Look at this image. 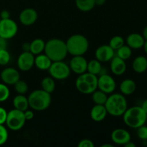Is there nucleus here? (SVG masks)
I'll list each match as a JSON object with an SVG mask.
<instances>
[{
	"label": "nucleus",
	"instance_id": "f257e3e1",
	"mask_svg": "<svg viewBox=\"0 0 147 147\" xmlns=\"http://www.w3.org/2000/svg\"><path fill=\"white\" fill-rule=\"evenodd\" d=\"M44 52L53 62L64 60L68 54L65 42L59 38L50 39L45 42Z\"/></svg>",
	"mask_w": 147,
	"mask_h": 147
},
{
	"label": "nucleus",
	"instance_id": "f03ea898",
	"mask_svg": "<svg viewBox=\"0 0 147 147\" xmlns=\"http://www.w3.org/2000/svg\"><path fill=\"white\" fill-rule=\"evenodd\" d=\"M104 106L108 114L116 117L123 116L128 109L127 100L121 93H111L108 96Z\"/></svg>",
	"mask_w": 147,
	"mask_h": 147
},
{
	"label": "nucleus",
	"instance_id": "7ed1b4c3",
	"mask_svg": "<svg viewBox=\"0 0 147 147\" xmlns=\"http://www.w3.org/2000/svg\"><path fill=\"white\" fill-rule=\"evenodd\" d=\"M123 122L131 129H137L146 122V113L141 106H133L126 109L123 114Z\"/></svg>",
	"mask_w": 147,
	"mask_h": 147
},
{
	"label": "nucleus",
	"instance_id": "20e7f679",
	"mask_svg": "<svg viewBox=\"0 0 147 147\" xmlns=\"http://www.w3.org/2000/svg\"><path fill=\"white\" fill-rule=\"evenodd\" d=\"M27 98L29 106L37 111H42L48 109L52 101L50 93L45 91L42 89L32 91L29 95Z\"/></svg>",
	"mask_w": 147,
	"mask_h": 147
},
{
	"label": "nucleus",
	"instance_id": "39448f33",
	"mask_svg": "<svg viewBox=\"0 0 147 147\" xmlns=\"http://www.w3.org/2000/svg\"><path fill=\"white\" fill-rule=\"evenodd\" d=\"M65 43L67 53L72 56L83 55L89 48L88 40L83 34H73L67 39Z\"/></svg>",
	"mask_w": 147,
	"mask_h": 147
},
{
	"label": "nucleus",
	"instance_id": "423d86ee",
	"mask_svg": "<svg viewBox=\"0 0 147 147\" xmlns=\"http://www.w3.org/2000/svg\"><path fill=\"white\" fill-rule=\"evenodd\" d=\"M76 87L83 94H91L98 89V76L88 72L78 75L76 80Z\"/></svg>",
	"mask_w": 147,
	"mask_h": 147
},
{
	"label": "nucleus",
	"instance_id": "0eeeda50",
	"mask_svg": "<svg viewBox=\"0 0 147 147\" xmlns=\"http://www.w3.org/2000/svg\"><path fill=\"white\" fill-rule=\"evenodd\" d=\"M27 121L24 115V111L14 109L7 112L5 124L7 128L13 131H17L22 129Z\"/></svg>",
	"mask_w": 147,
	"mask_h": 147
},
{
	"label": "nucleus",
	"instance_id": "6e6552de",
	"mask_svg": "<svg viewBox=\"0 0 147 147\" xmlns=\"http://www.w3.org/2000/svg\"><path fill=\"white\" fill-rule=\"evenodd\" d=\"M48 71L50 76L55 80H63L70 76L71 70L68 65L63 62V60H61L53 62Z\"/></svg>",
	"mask_w": 147,
	"mask_h": 147
},
{
	"label": "nucleus",
	"instance_id": "1a4fd4ad",
	"mask_svg": "<svg viewBox=\"0 0 147 147\" xmlns=\"http://www.w3.org/2000/svg\"><path fill=\"white\" fill-rule=\"evenodd\" d=\"M18 27L15 22L11 19L0 20V37L8 40L17 34Z\"/></svg>",
	"mask_w": 147,
	"mask_h": 147
},
{
	"label": "nucleus",
	"instance_id": "9d476101",
	"mask_svg": "<svg viewBox=\"0 0 147 147\" xmlns=\"http://www.w3.org/2000/svg\"><path fill=\"white\" fill-rule=\"evenodd\" d=\"M116 87V81L110 75L105 73L98 77V89L104 92L106 94L113 93Z\"/></svg>",
	"mask_w": 147,
	"mask_h": 147
},
{
	"label": "nucleus",
	"instance_id": "9b49d317",
	"mask_svg": "<svg viewBox=\"0 0 147 147\" xmlns=\"http://www.w3.org/2000/svg\"><path fill=\"white\" fill-rule=\"evenodd\" d=\"M17 64L21 71H29L34 65V55L30 52H23L19 55Z\"/></svg>",
	"mask_w": 147,
	"mask_h": 147
},
{
	"label": "nucleus",
	"instance_id": "f8f14e48",
	"mask_svg": "<svg viewBox=\"0 0 147 147\" xmlns=\"http://www.w3.org/2000/svg\"><path fill=\"white\" fill-rule=\"evenodd\" d=\"M0 78L4 84L7 86H14L20 79V74L14 67H6L1 70Z\"/></svg>",
	"mask_w": 147,
	"mask_h": 147
},
{
	"label": "nucleus",
	"instance_id": "ddd939ff",
	"mask_svg": "<svg viewBox=\"0 0 147 147\" xmlns=\"http://www.w3.org/2000/svg\"><path fill=\"white\" fill-rule=\"evenodd\" d=\"M88 61L83 55L73 56L70 61V70L77 75L83 74L87 71Z\"/></svg>",
	"mask_w": 147,
	"mask_h": 147
},
{
	"label": "nucleus",
	"instance_id": "4468645a",
	"mask_svg": "<svg viewBox=\"0 0 147 147\" xmlns=\"http://www.w3.org/2000/svg\"><path fill=\"white\" fill-rule=\"evenodd\" d=\"M95 56L96 60L100 63H107L115 56V50L108 45H103L96 49Z\"/></svg>",
	"mask_w": 147,
	"mask_h": 147
},
{
	"label": "nucleus",
	"instance_id": "2eb2a0df",
	"mask_svg": "<svg viewBox=\"0 0 147 147\" xmlns=\"http://www.w3.org/2000/svg\"><path fill=\"white\" fill-rule=\"evenodd\" d=\"M38 17L37 11L33 8L24 9L19 15L20 23L24 26H30L36 22Z\"/></svg>",
	"mask_w": 147,
	"mask_h": 147
},
{
	"label": "nucleus",
	"instance_id": "dca6fc26",
	"mask_svg": "<svg viewBox=\"0 0 147 147\" xmlns=\"http://www.w3.org/2000/svg\"><path fill=\"white\" fill-rule=\"evenodd\" d=\"M111 138L114 144L123 146L127 142H130L131 139L130 133L124 129H116L113 130L111 135Z\"/></svg>",
	"mask_w": 147,
	"mask_h": 147
},
{
	"label": "nucleus",
	"instance_id": "f3484780",
	"mask_svg": "<svg viewBox=\"0 0 147 147\" xmlns=\"http://www.w3.org/2000/svg\"><path fill=\"white\" fill-rule=\"evenodd\" d=\"M111 71L115 76H121L124 74L126 70V64L125 60L115 55L111 60L110 63Z\"/></svg>",
	"mask_w": 147,
	"mask_h": 147
},
{
	"label": "nucleus",
	"instance_id": "a211bd4d",
	"mask_svg": "<svg viewBox=\"0 0 147 147\" xmlns=\"http://www.w3.org/2000/svg\"><path fill=\"white\" fill-rule=\"evenodd\" d=\"M145 40L142 34L139 33H131L126 37V42L131 49L137 50L142 48L144 44Z\"/></svg>",
	"mask_w": 147,
	"mask_h": 147
},
{
	"label": "nucleus",
	"instance_id": "6ab92c4d",
	"mask_svg": "<svg viewBox=\"0 0 147 147\" xmlns=\"http://www.w3.org/2000/svg\"><path fill=\"white\" fill-rule=\"evenodd\" d=\"M108 113L104 105L95 104L90 110V118L96 122H100L104 120Z\"/></svg>",
	"mask_w": 147,
	"mask_h": 147
},
{
	"label": "nucleus",
	"instance_id": "aec40b11",
	"mask_svg": "<svg viewBox=\"0 0 147 147\" xmlns=\"http://www.w3.org/2000/svg\"><path fill=\"white\" fill-rule=\"evenodd\" d=\"M52 61L45 54H39L34 57V65L40 70H48Z\"/></svg>",
	"mask_w": 147,
	"mask_h": 147
},
{
	"label": "nucleus",
	"instance_id": "412c9836",
	"mask_svg": "<svg viewBox=\"0 0 147 147\" xmlns=\"http://www.w3.org/2000/svg\"><path fill=\"white\" fill-rule=\"evenodd\" d=\"M119 89L123 96H129L133 94L136 89V84L131 79H125L121 83Z\"/></svg>",
	"mask_w": 147,
	"mask_h": 147
},
{
	"label": "nucleus",
	"instance_id": "4be33fe9",
	"mask_svg": "<svg viewBox=\"0 0 147 147\" xmlns=\"http://www.w3.org/2000/svg\"><path fill=\"white\" fill-rule=\"evenodd\" d=\"M132 68L136 73H144L147 70V58L145 56H138L132 63Z\"/></svg>",
	"mask_w": 147,
	"mask_h": 147
},
{
	"label": "nucleus",
	"instance_id": "5701e85b",
	"mask_svg": "<svg viewBox=\"0 0 147 147\" xmlns=\"http://www.w3.org/2000/svg\"><path fill=\"white\" fill-rule=\"evenodd\" d=\"M12 103L14 109L22 111H24L30 107L29 106L28 98L24 95H17L13 99Z\"/></svg>",
	"mask_w": 147,
	"mask_h": 147
},
{
	"label": "nucleus",
	"instance_id": "b1692460",
	"mask_svg": "<svg viewBox=\"0 0 147 147\" xmlns=\"http://www.w3.org/2000/svg\"><path fill=\"white\" fill-rule=\"evenodd\" d=\"M45 42L40 38H36L30 42V52L34 55L41 54L45 50Z\"/></svg>",
	"mask_w": 147,
	"mask_h": 147
},
{
	"label": "nucleus",
	"instance_id": "393cba45",
	"mask_svg": "<svg viewBox=\"0 0 147 147\" xmlns=\"http://www.w3.org/2000/svg\"><path fill=\"white\" fill-rule=\"evenodd\" d=\"M76 5L80 11L87 12L93 9L95 4V0H76Z\"/></svg>",
	"mask_w": 147,
	"mask_h": 147
},
{
	"label": "nucleus",
	"instance_id": "a878e982",
	"mask_svg": "<svg viewBox=\"0 0 147 147\" xmlns=\"http://www.w3.org/2000/svg\"><path fill=\"white\" fill-rule=\"evenodd\" d=\"M102 68L103 67L101 65V63L96 59H93V60L88 62L87 71L86 72L98 76L100 74Z\"/></svg>",
	"mask_w": 147,
	"mask_h": 147
},
{
	"label": "nucleus",
	"instance_id": "bb28decb",
	"mask_svg": "<svg viewBox=\"0 0 147 147\" xmlns=\"http://www.w3.org/2000/svg\"><path fill=\"white\" fill-rule=\"evenodd\" d=\"M41 87L42 90L51 94L55 89V79L53 78L51 76L44 78L41 81Z\"/></svg>",
	"mask_w": 147,
	"mask_h": 147
},
{
	"label": "nucleus",
	"instance_id": "cd10ccee",
	"mask_svg": "<svg viewBox=\"0 0 147 147\" xmlns=\"http://www.w3.org/2000/svg\"><path fill=\"white\" fill-rule=\"evenodd\" d=\"M92 94V100L95 104L98 105H105L106 100L108 98V94H106L104 92L101 91L100 90L96 89L94 92L91 93Z\"/></svg>",
	"mask_w": 147,
	"mask_h": 147
},
{
	"label": "nucleus",
	"instance_id": "c85d7f7f",
	"mask_svg": "<svg viewBox=\"0 0 147 147\" xmlns=\"http://www.w3.org/2000/svg\"><path fill=\"white\" fill-rule=\"evenodd\" d=\"M116 51V55L117 57H120L122 60H125L129 59L132 55V49L130 47L127 45H123V46L119 48Z\"/></svg>",
	"mask_w": 147,
	"mask_h": 147
},
{
	"label": "nucleus",
	"instance_id": "c756f323",
	"mask_svg": "<svg viewBox=\"0 0 147 147\" xmlns=\"http://www.w3.org/2000/svg\"><path fill=\"white\" fill-rule=\"evenodd\" d=\"M124 39H123L121 36L116 35L111 39L110 41H109V45L110 46L113 50H114L115 51H116V50L120 48L121 46H123V45H124Z\"/></svg>",
	"mask_w": 147,
	"mask_h": 147
},
{
	"label": "nucleus",
	"instance_id": "7c9ffc66",
	"mask_svg": "<svg viewBox=\"0 0 147 147\" xmlns=\"http://www.w3.org/2000/svg\"><path fill=\"white\" fill-rule=\"evenodd\" d=\"M14 90L17 92L18 94L24 95L25 93H27L28 91V85L26 83L24 80H19L14 85Z\"/></svg>",
	"mask_w": 147,
	"mask_h": 147
},
{
	"label": "nucleus",
	"instance_id": "2f4dec72",
	"mask_svg": "<svg viewBox=\"0 0 147 147\" xmlns=\"http://www.w3.org/2000/svg\"><path fill=\"white\" fill-rule=\"evenodd\" d=\"M10 96V91L7 85L0 83V102H4L9 98Z\"/></svg>",
	"mask_w": 147,
	"mask_h": 147
},
{
	"label": "nucleus",
	"instance_id": "473e14b6",
	"mask_svg": "<svg viewBox=\"0 0 147 147\" xmlns=\"http://www.w3.org/2000/svg\"><path fill=\"white\" fill-rule=\"evenodd\" d=\"M10 54L7 49H3L0 50V65H7L10 61Z\"/></svg>",
	"mask_w": 147,
	"mask_h": 147
},
{
	"label": "nucleus",
	"instance_id": "72a5a7b5",
	"mask_svg": "<svg viewBox=\"0 0 147 147\" xmlns=\"http://www.w3.org/2000/svg\"><path fill=\"white\" fill-rule=\"evenodd\" d=\"M9 134L4 124H0V146L4 145L8 140Z\"/></svg>",
	"mask_w": 147,
	"mask_h": 147
},
{
	"label": "nucleus",
	"instance_id": "f704fd0d",
	"mask_svg": "<svg viewBox=\"0 0 147 147\" xmlns=\"http://www.w3.org/2000/svg\"><path fill=\"white\" fill-rule=\"evenodd\" d=\"M136 134L140 139L143 141L147 140V126L145 125H142L140 127L137 128Z\"/></svg>",
	"mask_w": 147,
	"mask_h": 147
},
{
	"label": "nucleus",
	"instance_id": "c9c22d12",
	"mask_svg": "<svg viewBox=\"0 0 147 147\" xmlns=\"http://www.w3.org/2000/svg\"><path fill=\"white\" fill-rule=\"evenodd\" d=\"M94 144L91 140L88 139H84L80 141L78 144V147H94Z\"/></svg>",
	"mask_w": 147,
	"mask_h": 147
},
{
	"label": "nucleus",
	"instance_id": "e433bc0d",
	"mask_svg": "<svg viewBox=\"0 0 147 147\" xmlns=\"http://www.w3.org/2000/svg\"><path fill=\"white\" fill-rule=\"evenodd\" d=\"M7 116V111L2 107H0V124H4Z\"/></svg>",
	"mask_w": 147,
	"mask_h": 147
},
{
	"label": "nucleus",
	"instance_id": "4c0bfd02",
	"mask_svg": "<svg viewBox=\"0 0 147 147\" xmlns=\"http://www.w3.org/2000/svg\"><path fill=\"white\" fill-rule=\"evenodd\" d=\"M24 117H25L26 121H30L34 118V112L32 110H29V109H27L26 111H24Z\"/></svg>",
	"mask_w": 147,
	"mask_h": 147
},
{
	"label": "nucleus",
	"instance_id": "58836bf2",
	"mask_svg": "<svg viewBox=\"0 0 147 147\" xmlns=\"http://www.w3.org/2000/svg\"><path fill=\"white\" fill-rule=\"evenodd\" d=\"M0 18L1 20H6L10 18V13L8 10L4 9L0 12Z\"/></svg>",
	"mask_w": 147,
	"mask_h": 147
},
{
	"label": "nucleus",
	"instance_id": "ea45409f",
	"mask_svg": "<svg viewBox=\"0 0 147 147\" xmlns=\"http://www.w3.org/2000/svg\"><path fill=\"white\" fill-rule=\"evenodd\" d=\"M7 40L0 37V50L3 49H7Z\"/></svg>",
	"mask_w": 147,
	"mask_h": 147
},
{
	"label": "nucleus",
	"instance_id": "a19ab883",
	"mask_svg": "<svg viewBox=\"0 0 147 147\" xmlns=\"http://www.w3.org/2000/svg\"><path fill=\"white\" fill-rule=\"evenodd\" d=\"M22 48L23 52H30V43L29 42H25L22 45Z\"/></svg>",
	"mask_w": 147,
	"mask_h": 147
},
{
	"label": "nucleus",
	"instance_id": "79ce46f5",
	"mask_svg": "<svg viewBox=\"0 0 147 147\" xmlns=\"http://www.w3.org/2000/svg\"><path fill=\"white\" fill-rule=\"evenodd\" d=\"M106 1V0H95V4L97 6H103Z\"/></svg>",
	"mask_w": 147,
	"mask_h": 147
},
{
	"label": "nucleus",
	"instance_id": "37998d69",
	"mask_svg": "<svg viewBox=\"0 0 147 147\" xmlns=\"http://www.w3.org/2000/svg\"><path fill=\"white\" fill-rule=\"evenodd\" d=\"M141 107L142 108V109H143L144 111H145V113H146L147 114V99H146V100H144L143 101V103H142V106Z\"/></svg>",
	"mask_w": 147,
	"mask_h": 147
},
{
	"label": "nucleus",
	"instance_id": "c03bdc74",
	"mask_svg": "<svg viewBox=\"0 0 147 147\" xmlns=\"http://www.w3.org/2000/svg\"><path fill=\"white\" fill-rule=\"evenodd\" d=\"M142 35L143 36V37L144 38L145 40H147V25L144 28Z\"/></svg>",
	"mask_w": 147,
	"mask_h": 147
},
{
	"label": "nucleus",
	"instance_id": "a18cd8bd",
	"mask_svg": "<svg viewBox=\"0 0 147 147\" xmlns=\"http://www.w3.org/2000/svg\"><path fill=\"white\" fill-rule=\"evenodd\" d=\"M125 147H135L136 146V145H135V144H134L132 142H127V143L126 144L124 145Z\"/></svg>",
	"mask_w": 147,
	"mask_h": 147
},
{
	"label": "nucleus",
	"instance_id": "49530a36",
	"mask_svg": "<svg viewBox=\"0 0 147 147\" xmlns=\"http://www.w3.org/2000/svg\"><path fill=\"white\" fill-rule=\"evenodd\" d=\"M143 48H144V50L145 53L147 55V40H145L144 44V46H143Z\"/></svg>",
	"mask_w": 147,
	"mask_h": 147
},
{
	"label": "nucleus",
	"instance_id": "de8ad7c7",
	"mask_svg": "<svg viewBox=\"0 0 147 147\" xmlns=\"http://www.w3.org/2000/svg\"><path fill=\"white\" fill-rule=\"evenodd\" d=\"M101 147H113L112 144H103L100 146Z\"/></svg>",
	"mask_w": 147,
	"mask_h": 147
},
{
	"label": "nucleus",
	"instance_id": "09e8293b",
	"mask_svg": "<svg viewBox=\"0 0 147 147\" xmlns=\"http://www.w3.org/2000/svg\"><path fill=\"white\" fill-rule=\"evenodd\" d=\"M146 121H147V114H146Z\"/></svg>",
	"mask_w": 147,
	"mask_h": 147
},
{
	"label": "nucleus",
	"instance_id": "8fccbe9b",
	"mask_svg": "<svg viewBox=\"0 0 147 147\" xmlns=\"http://www.w3.org/2000/svg\"><path fill=\"white\" fill-rule=\"evenodd\" d=\"M0 20H1V18H0Z\"/></svg>",
	"mask_w": 147,
	"mask_h": 147
},
{
	"label": "nucleus",
	"instance_id": "3c124183",
	"mask_svg": "<svg viewBox=\"0 0 147 147\" xmlns=\"http://www.w3.org/2000/svg\"><path fill=\"white\" fill-rule=\"evenodd\" d=\"M146 146H147V145H146Z\"/></svg>",
	"mask_w": 147,
	"mask_h": 147
}]
</instances>
